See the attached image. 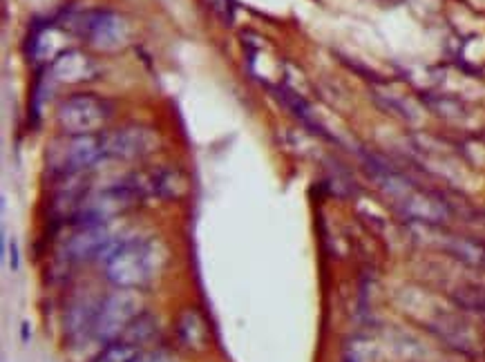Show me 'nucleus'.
Here are the masks:
<instances>
[{
    "label": "nucleus",
    "mask_w": 485,
    "mask_h": 362,
    "mask_svg": "<svg viewBox=\"0 0 485 362\" xmlns=\"http://www.w3.org/2000/svg\"><path fill=\"white\" fill-rule=\"evenodd\" d=\"M342 362H358V358H353V356H345V360Z\"/></svg>",
    "instance_id": "18"
},
{
    "label": "nucleus",
    "mask_w": 485,
    "mask_h": 362,
    "mask_svg": "<svg viewBox=\"0 0 485 362\" xmlns=\"http://www.w3.org/2000/svg\"><path fill=\"white\" fill-rule=\"evenodd\" d=\"M80 36L99 49H117L126 43V20L112 12H92L80 20Z\"/></svg>",
    "instance_id": "5"
},
{
    "label": "nucleus",
    "mask_w": 485,
    "mask_h": 362,
    "mask_svg": "<svg viewBox=\"0 0 485 362\" xmlns=\"http://www.w3.org/2000/svg\"><path fill=\"white\" fill-rule=\"evenodd\" d=\"M99 259H103L105 277L114 288L139 291L153 282L157 270L155 246L146 239H112Z\"/></svg>",
    "instance_id": "1"
},
{
    "label": "nucleus",
    "mask_w": 485,
    "mask_h": 362,
    "mask_svg": "<svg viewBox=\"0 0 485 362\" xmlns=\"http://www.w3.org/2000/svg\"><path fill=\"white\" fill-rule=\"evenodd\" d=\"M49 72L56 80L63 83H80V80H90L96 76V67L85 54L80 52H65L54 58Z\"/></svg>",
    "instance_id": "9"
},
{
    "label": "nucleus",
    "mask_w": 485,
    "mask_h": 362,
    "mask_svg": "<svg viewBox=\"0 0 485 362\" xmlns=\"http://www.w3.org/2000/svg\"><path fill=\"white\" fill-rule=\"evenodd\" d=\"M157 331H159L157 318L153 313H148V311H141V313L130 322V327L124 331V336H121L119 340L126 342V345H130V347L139 349L141 345H148V342L157 336Z\"/></svg>",
    "instance_id": "12"
},
{
    "label": "nucleus",
    "mask_w": 485,
    "mask_h": 362,
    "mask_svg": "<svg viewBox=\"0 0 485 362\" xmlns=\"http://www.w3.org/2000/svg\"><path fill=\"white\" fill-rule=\"evenodd\" d=\"M101 159H105L103 153V137L99 135H83L74 137L65 155V173H80V170L92 168Z\"/></svg>",
    "instance_id": "8"
},
{
    "label": "nucleus",
    "mask_w": 485,
    "mask_h": 362,
    "mask_svg": "<svg viewBox=\"0 0 485 362\" xmlns=\"http://www.w3.org/2000/svg\"><path fill=\"white\" fill-rule=\"evenodd\" d=\"M112 244L105 224H78V230L69 237L65 246V257L85 261L92 257H101V253Z\"/></svg>",
    "instance_id": "7"
},
{
    "label": "nucleus",
    "mask_w": 485,
    "mask_h": 362,
    "mask_svg": "<svg viewBox=\"0 0 485 362\" xmlns=\"http://www.w3.org/2000/svg\"><path fill=\"white\" fill-rule=\"evenodd\" d=\"M450 302L463 313L485 318V286L479 282H461L448 293Z\"/></svg>",
    "instance_id": "11"
},
{
    "label": "nucleus",
    "mask_w": 485,
    "mask_h": 362,
    "mask_svg": "<svg viewBox=\"0 0 485 362\" xmlns=\"http://www.w3.org/2000/svg\"><path fill=\"white\" fill-rule=\"evenodd\" d=\"M99 302L92 298H78L67 307L65 313V336L69 340H76L80 336H87L94 331V320L99 311Z\"/></svg>",
    "instance_id": "10"
},
{
    "label": "nucleus",
    "mask_w": 485,
    "mask_h": 362,
    "mask_svg": "<svg viewBox=\"0 0 485 362\" xmlns=\"http://www.w3.org/2000/svg\"><path fill=\"white\" fill-rule=\"evenodd\" d=\"M179 340L184 342L188 349H204L208 340V329L206 322L201 320L197 311H186L179 320Z\"/></svg>",
    "instance_id": "13"
},
{
    "label": "nucleus",
    "mask_w": 485,
    "mask_h": 362,
    "mask_svg": "<svg viewBox=\"0 0 485 362\" xmlns=\"http://www.w3.org/2000/svg\"><path fill=\"white\" fill-rule=\"evenodd\" d=\"M20 338L23 342H29V322H23V327H20Z\"/></svg>",
    "instance_id": "17"
},
{
    "label": "nucleus",
    "mask_w": 485,
    "mask_h": 362,
    "mask_svg": "<svg viewBox=\"0 0 485 362\" xmlns=\"http://www.w3.org/2000/svg\"><path fill=\"white\" fill-rule=\"evenodd\" d=\"M141 304L144 302H141V295L137 291L114 288L112 293H108L99 302L92 336L103 342V345L117 342L130 327V322L141 313Z\"/></svg>",
    "instance_id": "3"
},
{
    "label": "nucleus",
    "mask_w": 485,
    "mask_h": 362,
    "mask_svg": "<svg viewBox=\"0 0 485 362\" xmlns=\"http://www.w3.org/2000/svg\"><path fill=\"white\" fill-rule=\"evenodd\" d=\"M133 362H177L168 351H150V354H139Z\"/></svg>",
    "instance_id": "15"
},
{
    "label": "nucleus",
    "mask_w": 485,
    "mask_h": 362,
    "mask_svg": "<svg viewBox=\"0 0 485 362\" xmlns=\"http://www.w3.org/2000/svg\"><path fill=\"white\" fill-rule=\"evenodd\" d=\"M137 356H139V349L117 340V342H110V345H105V349L101 351L94 362H133Z\"/></svg>",
    "instance_id": "14"
},
{
    "label": "nucleus",
    "mask_w": 485,
    "mask_h": 362,
    "mask_svg": "<svg viewBox=\"0 0 485 362\" xmlns=\"http://www.w3.org/2000/svg\"><path fill=\"white\" fill-rule=\"evenodd\" d=\"M110 119H112V103L96 94L67 96L56 110L58 128L72 137L103 132Z\"/></svg>",
    "instance_id": "2"
},
{
    "label": "nucleus",
    "mask_w": 485,
    "mask_h": 362,
    "mask_svg": "<svg viewBox=\"0 0 485 362\" xmlns=\"http://www.w3.org/2000/svg\"><path fill=\"white\" fill-rule=\"evenodd\" d=\"M103 137V153L105 159H139L153 153L157 148V135L141 126H126L112 130V132H101Z\"/></svg>",
    "instance_id": "4"
},
{
    "label": "nucleus",
    "mask_w": 485,
    "mask_h": 362,
    "mask_svg": "<svg viewBox=\"0 0 485 362\" xmlns=\"http://www.w3.org/2000/svg\"><path fill=\"white\" fill-rule=\"evenodd\" d=\"M439 248L443 250V255L452 257L454 261H459V264L468 266L472 270H479V273H485V241L483 239L441 230Z\"/></svg>",
    "instance_id": "6"
},
{
    "label": "nucleus",
    "mask_w": 485,
    "mask_h": 362,
    "mask_svg": "<svg viewBox=\"0 0 485 362\" xmlns=\"http://www.w3.org/2000/svg\"><path fill=\"white\" fill-rule=\"evenodd\" d=\"M20 266V253H18V241L12 239L9 241V268L12 270H18Z\"/></svg>",
    "instance_id": "16"
}]
</instances>
